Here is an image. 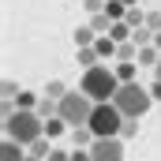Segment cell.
<instances>
[{
  "label": "cell",
  "mask_w": 161,
  "mask_h": 161,
  "mask_svg": "<svg viewBox=\"0 0 161 161\" xmlns=\"http://www.w3.org/2000/svg\"><path fill=\"white\" fill-rule=\"evenodd\" d=\"M4 139H11V142H23L26 150L45 139V120H41L34 109H19V113H11L8 120H4Z\"/></svg>",
  "instance_id": "cell-1"
},
{
  "label": "cell",
  "mask_w": 161,
  "mask_h": 161,
  "mask_svg": "<svg viewBox=\"0 0 161 161\" xmlns=\"http://www.w3.org/2000/svg\"><path fill=\"white\" fill-rule=\"evenodd\" d=\"M79 90L94 101V105H101V101H113L116 97V90H120V79H116V68H109V64H97V68H90V71H82V82Z\"/></svg>",
  "instance_id": "cell-2"
},
{
  "label": "cell",
  "mask_w": 161,
  "mask_h": 161,
  "mask_svg": "<svg viewBox=\"0 0 161 161\" xmlns=\"http://www.w3.org/2000/svg\"><path fill=\"white\" fill-rule=\"evenodd\" d=\"M113 105L120 109L127 120H142V116L150 113V105H154V94H150V86H142V82H120Z\"/></svg>",
  "instance_id": "cell-3"
},
{
  "label": "cell",
  "mask_w": 161,
  "mask_h": 161,
  "mask_svg": "<svg viewBox=\"0 0 161 161\" xmlns=\"http://www.w3.org/2000/svg\"><path fill=\"white\" fill-rule=\"evenodd\" d=\"M124 120H127V116H124L113 101H101V105H94V113H90V131H94L97 139H120Z\"/></svg>",
  "instance_id": "cell-4"
},
{
  "label": "cell",
  "mask_w": 161,
  "mask_h": 161,
  "mask_svg": "<svg viewBox=\"0 0 161 161\" xmlns=\"http://www.w3.org/2000/svg\"><path fill=\"white\" fill-rule=\"evenodd\" d=\"M90 113H94V101H90L82 90H68V94L60 97V120L68 124V127L90 124Z\"/></svg>",
  "instance_id": "cell-5"
},
{
  "label": "cell",
  "mask_w": 161,
  "mask_h": 161,
  "mask_svg": "<svg viewBox=\"0 0 161 161\" xmlns=\"http://www.w3.org/2000/svg\"><path fill=\"white\" fill-rule=\"evenodd\" d=\"M90 161H124V139H97L90 146Z\"/></svg>",
  "instance_id": "cell-6"
},
{
  "label": "cell",
  "mask_w": 161,
  "mask_h": 161,
  "mask_svg": "<svg viewBox=\"0 0 161 161\" xmlns=\"http://www.w3.org/2000/svg\"><path fill=\"white\" fill-rule=\"evenodd\" d=\"M26 158H30V154H26L23 142H11V139L0 142V161H26Z\"/></svg>",
  "instance_id": "cell-7"
},
{
  "label": "cell",
  "mask_w": 161,
  "mask_h": 161,
  "mask_svg": "<svg viewBox=\"0 0 161 161\" xmlns=\"http://www.w3.org/2000/svg\"><path fill=\"white\" fill-rule=\"evenodd\" d=\"M71 142H75L79 150H90V146L97 142V135L90 131V124H82V127H71Z\"/></svg>",
  "instance_id": "cell-8"
},
{
  "label": "cell",
  "mask_w": 161,
  "mask_h": 161,
  "mask_svg": "<svg viewBox=\"0 0 161 161\" xmlns=\"http://www.w3.org/2000/svg\"><path fill=\"white\" fill-rule=\"evenodd\" d=\"M94 49H97V56H101V60H113V56H116V49H120V45H116V41L109 38V34H101V38L94 41Z\"/></svg>",
  "instance_id": "cell-9"
},
{
  "label": "cell",
  "mask_w": 161,
  "mask_h": 161,
  "mask_svg": "<svg viewBox=\"0 0 161 161\" xmlns=\"http://www.w3.org/2000/svg\"><path fill=\"white\" fill-rule=\"evenodd\" d=\"M75 60L82 64V71H90V68H97V64H101V56H97V49H94V45L79 49V53H75Z\"/></svg>",
  "instance_id": "cell-10"
},
{
  "label": "cell",
  "mask_w": 161,
  "mask_h": 161,
  "mask_svg": "<svg viewBox=\"0 0 161 161\" xmlns=\"http://www.w3.org/2000/svg\"><path fill=\"white\" fill-rule=\"evenodd\" d=\"M158 60H161V49H158V45H142V49H139V64L158 68Z\"/></svg>",
  "instance_id": "cell-11"
},
{
  "label": "cell",
  "mask_w": 161,
  "mask_h": 161,
  "mask_svg": "<svg viewBox=\"0 0 161 161\" xmlns=\"http://www.w3.org/2000/svg\"><path fill=\"white\" fill-rule=\"evenodd\" d=\"M127 11H131V8L120 4V0H109V4H105V15H109L113 23H124V15H127Z\"/></svg>",
  "instance_id": "cell-12"
},
{
  "label": "cell",
  "mask_w": 161,
  "mask_h": 161,
  "mask_svg": "<svg viewBox=\"0 0 161 161\" xmlns=\"http://www.w3.org/2000/svg\"><path fill=\"white\" fill-rule=\"evenodd\" d=\"M124 23H127V26H131V34H135L139 26H146V11H142V8H131V11L124 15Z\"/></svg>",
  "instance_id": "cell-13"
},
{
  "label": "cell",
  "mask_w": 161,
  "mask_h": 161,
  "mask_svg": "<svg viewBox=\"0 0 161 161\" xmlns=\"http://www.w3.org/2000/svg\"><path fill=\"white\" fill-rule=\"evenodd\" d=\"M90 30H94V34L101 38V34H109V30H113V19H109V15L101 11V15H94V19H90Z\"/></svg>",
  "instance_id": "cell-14"
},
{
  "label": "cell",
  "mask_w": 161,
  "mask_h": 161,
  "mask_svg": "<svg viewBox=\"0 0 161 161\" xmlns=\"http://www.w3.org/2000/svg\"><path fill=\"white\" fill-rule=\"evenodd\" d=\"M41 94H34V90H23L19 97H15V109H38Z\"/></svg>",
  "instance_id": "cell-15"
},
{
  "label": "cell",
  "mask_w": 161,
  "mask_h": 161,
  "mask_svg": "<svg viewBox=\"0 0 161 161\" xmlns=\"http://www.w3.org/2000/svg\"><path fill=\"white\" fill-rule=\"evenodd\" d=\"M68 131V124L60 120V116H53V120H45V139H60Z\"/></svg>",
  "instance_id": "cell-16"
},
{
  "label": "cell",
  "mask_w": 161,
  "mask_h": 161,
  "mask_svg": "<svg viewBox=\"0 0 161 161\" xmlns=\"http://www.w3.org/2000/svg\"><path fill=\"white\" fill-rule=\"evenodd\" d=\"M109 38L116 41V45H124V41H131V26H127V23H113V30H109Z\"/></svg>",
  "instance_id": "cell-17"
},
{
  "label": "cell",
  "mask_w": 161,
  "mask_h": 161,
  "mask_svg": "<svg viewBox=\"0 0 161 161\" xmlns=\"http://www.w3.org/2000/svg\"><path fill=\"white\" fill-rule=\"evenodd\" d=\"M19 94H23V90H19L15 79H4V82H0V97H4V101H15Z\"/></svg>",
  "instance_id": "cell-18"
},
{
  "label": "cell",
  "mask_w": 161,
  "mask_h": 161,
  "mask_svg": "<svg viewBox=\"0 0 161 161\" xmlns=\"http://www.w3.org/2000/svg\"><path fill=\"white\" fill-rule=\"evenodd\" d=\"M64 94H68V86H64V79H49V82H45V97H56V101H60Z\"/></svg>",
  "instance_id": "cell-19"
},
{
  "label": "cell",
  "mask_w": 161,
  "mask_h": 161,
  "mask_svg": "<svg viewBox=\"0 0 161 161\" xmlns=\"http://www.w3.org/2000/svg\"><path fill=\"white\" fill-rule=\"evenodd\" d=\"M49 154H53V139H38V142L30 146V158H45L49 161Z\"/></svg>",
  "instance_id": "cell-20"
},
{
  "label": "cell",
  "mask_w": 161,
  "mask_h": 161,
  "mask_svg": "<svg viewBox=\"0 0 161 161\" xmlns=\"http://www.w3.org/2000/svg\"><path fill=\"white\" fill-rule=\"evenodd\" d=\"M94 41H97V34H94L90 26H79V30H75V45H79V49H86V45H94Z\"/></svg>",
  "instance_id": "cell-21"
},
{
  "label": "cell",
  "mask_w": 161,
  "mask_h": 161,
  "mask_svg": "<svg viewBox=\"0 0 161 161\" xmlns=\"http://www.w3.org/2000/svg\"><path fill=\"white\" fill-rule=\"evenodd\" d=\"M131 41H135L139 49H142V45H154V30H150V26H139V30L131 34Z\"/></svg>",
  "instance_id": "cell-22"
},
{
  "label": "cell",
  "mask_w": 161,
  "mask_h": 161,
  "mask_svg": "<svg viewBox=\"0 0 161 161\" xmlns=\"http://www.w3.org/2000/svg\"><path fill=\"white\" fill-rule=\"evenodd\" d=\"M116 79L120 82H139L135 79V64H120V60H116Z\"/></svg>",
  "instance_id": "cell-23"
},
{
  "label": "cell",
  "mask_w": 161,
  "mask_h": 161,
  "mask_svg": "<svg viewBox=\"0 0 161 161\" xmlns=\"http://www.w3.org/2000/svg\"><path fill=\"white\" fill-rule=\"evenodd\" d=\"M105 4H109V0H82V8H86L90 15H101V11H105Z\"/></svg>",
  "instance_id": "cell-24"
},
{
  "label": "cell",
  "mask_w": 161,
  "mask_h": 161,
  "mask_svg": "<svg viewBox=\"0 0 161 161\" xmlns=\"http://www.w3.org/2000/svg\"><path fill=\"white\" fill-rule=\"evenodd\" d=\"M139 135V120H124V131H120V139H135Z\"/></svg>",
  "instance_id": "cell-25"
},
{
  "label": "cell",
  "mask_w": 161,
  "mask_h": 161,
  "mask_svg": "<svg viewBox=\"0 0 161 161\" xmlns=\"http://www.w3.org/2000/svg\"><path fill=\"white\" fill-rule=\"evenodd\" d=\"M146 26L158 34V30H161V11H146Z\"/></svg>",
  "instance_id": "cell-26"
},
{
  "label": "cell",
  "mask_w": 161,
  "mask_h": 161,
  "mask_svg": "<svg viewBox=\"0 0 161 161\" xmlns=\"http://www.w3.org/2000/svg\"><path fill=\"white\" fill-rule=\"evenodd\" d=\"M49 161H71V154H68V150H56V146H53V154H49Z\"/></svg>",
  "instance_id": "cell-27"
},
{
  "label": "cell",
  "mask_w": 161,
  "mask_h": 161,
  "mask_svg": "<svg viewBox=\"0 0 161 161\" xmlns=\"http://www.w3.org/2000/svg\"><path fill=\"white\" fill-rule=\"evenodd\" d=\"M71 161H90V150H79V146H75V150H71Z\"/></svg>",
  "instance_id": "cell-28"
},
{
  "label": "cell",
  "mask_w": 161,
  "mask_h": 161,
  "mask_svg": "<svg viewBox=\"0 0 161 161\" xmlns=\"http://www.w3.org/2000/svg\"><path fill=\"white\" fill-rule=\"evenodd\" d=\"M150 94H154V101H161V79L150 82Z\"/></svg>",
  "instance_id": "cell-29"
},
{
  "label": "cell",
  "mask_w": 161,
  "mask_h": 161,
  "mask_svg": "<svg viewBox=\"0 0 161 161\" xmlns=\"http://www.w3.org/2000/svg\"><path fill=\"white\" fill-rule=\"evenodd\" d=\"M120 4H127V8H139V0H120Z\"/></svg>",
  "instance_id": "cell-30"
},
{
  "label": "cell",
  "mask_w": 161,
  "mask_h": 161,
  "mask_svg": "<svg viewBox=\"0 0 161 161\" xmlns=\"http://www.w3.org/2000/svg\"><path fill=\"white\" fill-rule=\"evenodd\" d=\"M154 79H161V60H158V68H154Z\"/></svg>",
  "instance_id": "cell-31"
},
{
  "label": "cell",
  "mask_w": 161,
  "mask_h": 161,
  "mask_svg": "<svg viewBox=\"0 0 161 161\" xmlns=\"http://www.w3.org/2000/svg\"><path fill=\"white\" fill-rule=\"evenodd\" d=\"M154 45H158V49H161V30H158V34H154Z\"/></svg>",
  "instance_id": "cell-32"
},
{
  "label": "cell",
  "mask_w": 161,
  "mask_h": 161,
  "mask_svg": "<svg viewBox=\"0 0 161 161\" xmlns=\"http://www.w3.org/2000/svg\"><path fill=\"white\" fill-rule=\"evenodd\" d=\"M26 161H45V158H26Z\"/></svg>",
  "instance_id": "cell-33"
},
{
  "label": "cell",
  "mask_w": 161,
  "mask_h": 161,
  "mask_svg": "<svg viewBox=\"0 0 161 161\" xmlns=\"http://www.w3.org/2000/svg\"><path fill=\"white\" fill-rule=\"evenodd\" d=\"M142 4H150V0H142Z\"/></svg>",
  "instance_id": "cell-34"
}]
</instances>
